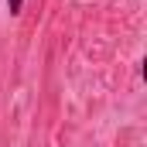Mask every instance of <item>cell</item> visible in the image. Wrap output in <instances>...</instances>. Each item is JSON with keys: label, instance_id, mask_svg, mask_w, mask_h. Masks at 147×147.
<instances>
[{"label": "cell", "instance_id": "1", "mask_svg": "<svg viewBox=\"0 0 147 147\" xmlns=\"http://www.w3.org/2000/svg\"><path fill=\"white\" fill-rule=\"evenodd\" d=\"M21 7H24V0H7V10H10V17H14V14H21Z\"/></svg>", "mask_w": 147, "mask_h": 147}]
</instances>
